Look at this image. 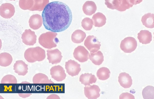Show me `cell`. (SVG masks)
I'll list each match as a JSON object with an SVG mask.
<instances>
[{"label":"cell","instance_id":"obj_1","mask_svg":"<svg viewBox=\"0 0 154 99\" xmlns=\"http://www.w3.org/2000/svg\"><path fill=\"white\" fill-rule=\"evenodd\" d=\"M43 25L47 30L60 32L67 29L72 20V14L69 7L58 1L47 4L42 13Z\"/></svg>","mask_w":154,"mask_h":99},{"label":"cell","instance_id":"obj_2","mask_svg":"<svg viewBox=\"0 0 154 99\" xmlns=\"http://www.w3.org/2000/svg\"><path fill=\"white\" fill-rule=\"evenodd\" d=\"M45 52L39 47H31L26 49L24 53V57L29 62L43 61L45 58Z\"/></svg>","mask_w":154,"mask_h":99},{"label":"cell","instance_id":"obj_3","mask_svg":"<svg viewBox=\"0 0 154 99\" xmlns=\"http://www.w3.org/2000/svg\"><path fill=\"white\" fill-rule=\"evenodd\" d=\"M57 33L56 32L49 31L43 33L38 38L39 44L44 47L51 49L57 46L59 41L56 37Z\"/></svg>","mask_w":154,"mask_h":99},{"label":"cell","instance_id":"obj_4","mask_svg":"<svg viewBox=\"0 0 154 99\" xmlns=\"http://www.w3.org/2000/svg\"><path fill=\"white\" fill-rule=\"evenodd\" d=\"M137 46V42L135 38L131 37L125 38L121 41L120 47L125 53H131L135 50Z\"/></svg>","mask_w":154,"mask_h":99},{"label":"cell","instance_id":"obj_5","mask_svg":"<svg viewBox=\"0 0 154 99\" xmlns=\"http://www.w3.org/2000/svg\"><path fill=\"white\" fill-rule=\"evenodd\" d=\"M84 44L91 52H97L101 45L100 42L94 35L88 36L85 41Z\"/></svg>","mask_w":154,"mask_h":99},{"label":"cell","instance_id":"obj_6","mask_svg":"<svg viewBox=\"0 0 154 99\" xmlns=\"http://www.w3.org/2000/svg\"><path fill=\"white\" fill-rule=\"evenodd\" d=\"M90 55L88 51L82 46H79L75 48L73 53L74 58L81 62L87 61L89 58Z\"/></svg>","mask_w":154,"mask_h":99},{"label":"cell","instance_id":"obj_7","mask_svg":"<svg viewBox=\"0 0 154 99\" xmlns=\"http://www.w3.org/2000/svg\"><path fill=\"white\" fill-rule=\"evenodd\" d=\"M65 66L66 72L72 77L78 75L81 70L80 65L71 59L66 62Z\"/></svg>","mask_w":154,"mask_h":99},{"label":"cell","instance_id":"obj_8","mask_svg":"<svg viewBox=\"0 0 154 99\" xmlns=\"http://www.w3.org/2000/svg\"><path fill=\"white\" fill-rule=\"evenodd\" d=\"M50 71L52 78L57 81H62L65 79L66 77L65 70L60 65L52 67Z\"/></svg>","mask_w":154,"mask_h":99},{"label":"cell","instance_id":"obj_9","mask_svg":"<svg viewBox=\"0 0 154 99\" xmlns=\"http://www.w3.org/2000/svg\"><path fill=\"white\" fill-rule=\"evenodd\" d=\"M36 38L35 32L30 29L25 30L21 36L23 43L29 46H33L36 43Z\"/></svg>","mask_w":154,"mask_h":99},{"label":"cell","instance_id":"obj_10","mask_svg":"<svg viewBox=\"0 0 154 99\" xmlns=\"http://www.w3.org/2000/svg\"><path fill=\"white\" fill-rule=\"evenodd\" d=\"M84 89L85 95L88 99H96L100 96V89L97 85L86 86Z\"/></svg>","mask_w":154,"mask_h":99},{"label":"cell","instance_id":"obj_11","mask_svg":"<svg viewBox=\"0 0 154 99\" xmlns=\"http://www.w3.org/2000/svg\"><path fill=\"white\" fill-rule=\"evenodd\" d=\"M47 59L49 63L57 64L60 63L63 57L61 52L57 49L48 50L47 51Z\"/></svg>","mask_w":154,"mask_h":99},{"label":"cell","instance_id":"obj_12","mask_svg":"<svg viewBox=\"0 0 154 99\" xmlns=\"http://www.w3.org/2000/svg\"><path fill=\"white\" fill-rule=\"evenodd\" d=\"M15 12V8L11 4L5 3L2 4L0 7V15L5 18H10L13 16Z\"/></svg>","mask_w":154,"mask_h":99},{"label":"cell","instance_id":"obj_13","mask_svg":"<svg viewBox=\"0 0 154 99\" xmlns=\"http://www.w3.org/2000/svg\"><path fill=\"white\" fill-rule=\"evenodd\" d=\"M118 81L120 85L124 88L131 87L132 84V80L129 75L125 72L120 73L118 77Z\"/></svg>","mask_w":154,"mask_h":99},{"label":"cell","instance_id":"obj_14","mask_svg":"<svg viewBox=\"0 0 154 99\" xmlns=\"http://www.w3.org/2000/svg\"><path fill=\"white\" fill-rule=\"evenodd\" d=\"M29 23L31 28L34 30H37L42 25L43 23L42 17L38 14L33 15L30 16Z\"/></svg>","mask_w":154,"mask_h":99},{"label":"cell","instance_id":"obj_15","mask_svg":"<svg viewBox=\"0 0 154 99\" xmlns=\"http://www.w3.org/2000/svg\"><path fill=\"white\" fill-rule=\"evenodd\" d=\"M13 67L14 72L19 75L24 76L28 72V65L22 60L16 61Z\"/></svg>","mask_w":154,"mask_h":99},{"label":"cell","instance_id":"obj_16","mask_svg":"<svg viewBox=\"0 0 154 99\" xmlns=\"http://www.w3.org/2000/svg\"><path fill=\"white\" fill-rule=\"evenodd\" d=\"M137 38L140 42L143 44H149L152 41V33L148 30H141L137 34Z\"/></svg>","mask_w":154,"mask_h":99},{"label":"cell","instance_id":"obj_17","mask_svg":"<svg viewBox=\"0 0 154 99\" xmlns=\"http://www.w3.org/2000/svg\"><path fill=\"white\" fill-rule=\"evenodd\" d=\"M97 78L92 73H85L82 74L79 78V81L85 86L90 85V84L95 83Z\"/></svg>","mask_w":154,"mask_h":99},{"label":"cell","instance_id":"obj_18","mask_svg":"<svg viewBox=\"0 0 154 99\" xmlns=\"http://www.w3.org/2000/svg\"><path fill=\"white\" fill-rule=\"evenodd\" d=\"M92 19L93 22V25L95 27H102L106 22V17L100 13H97L94 14Z\"/></svg>","mask_w":154,"mask_h":99},{"label":"cell","instance_id":"obj_19","mask_svg":"<svg viewBox=\"0 0 154 99\" xmlns=\"http://www.w3.org/2000/svg\"><path fill=\"white\" fill-rule=\"evenodd\" d=\"M32 81L34 84H54L51 80L48 79V76L44 74L38 73L33 77Z\"/></svg>","mask_w":154,"mask_h":99},{"label":"cell","instance_id":"obj_20","mask_svg":"<svg viewBox=\"0 0 154 99\" xmlns=\"http://www.w3.org/2000/svg\"><path fill=\"white\" fill-rule=\"evenodd\" d=\"M141 21L143 24L148 28H154V14L150 13L144 14L142 16Z\"/></svg>","mask_w":154,"mask_h":99},{"label":"cell","instance_id":"obj_21","mask_svg":"<svg viewBox=\"0 0 154 99\" xmlns=\"http://www.w3.org/2000/svg\"><path fill=\"white\" fill-rule=\"evenodd\" d=\"M89 58L90 60L95 65H100L104 61L103 54L100 51L91 52Z\"/></svg>","mask_w":154,"mask_h":99},{"label":"cell","instance_id":"obj_22","mask_svg":"<svg viewBox=\"0 0 154 99\" xmlns=\"http://www.w3.org/2000/svg\"><path fill=\"white\" fill-rule=\"evenodd\" d=\"M86 36L85 33L81 30H77L72 34L71 40L75 43H80L82 42Z\"/></svg>","mask_w":154,"mask_h":99},{"label":"cell","instance_id":"obj_23","mask_svg":"<svg viewBox=\"0 0 154 99\" xmlns=\"http://www.w3.org/2000/svg\"><path fill=\"white\" fill-rule=\"evenodd\" d=\"M13 61L11 55L7 52H2L0 54V65L6 67L10 65Z\"/></svg>","mask_w":154,"mask_h":99},{"label":"cell","instance_id":"obj_24","mask_svg":"<svg viewBox=\"0 0 154 99\" xmlns=\"http://www.w3.org/2000/svg\"><path fill=\"white\" fill-rule=\"evenodd\" d=\"M110 72L107 68L103 67L99 68L97 72V76L101 80L107 79L110 77Z\"/></svg>","mask_w":154,"mask_h":99},{"label":"cell","instance_id":"obj_25","mask_svg":"<svg viewBox=\"0 0 154 99\" xmlns=\"http://www.w3.org/2000/svg\"><path fill=\"white\" fill-rule=\"evenodd\" d=\"M144 99H154V87L148 86L145 87L142 92Z\"/></svg>","mask_w":154,"mask_h":99},{"label":"cell","instance_id":"obj_26","mask_svg":"<svg viewBox=\"0 0 154 99\" xmlns=\"http://www.w3.org/2000/svg\"><path fill=\"white\" fill-rule=\"evenodd\" d=\"M96 7L95 4L93 5L92 3H86L83 6V10L84 13L87 15L91 16L95 13Z\"/></svg>","mask_w":154,"mask_h":99},{"label":"cell","instance_id":"obj_27","mask_svg":"<svg viewBox=\"0 0 154 99\" xmlns=\"http://www.w3.org/2000/svg\"><path fill=\"white\" fill-rule=\"evenodd\" d=\"M82 26L86 30H90L91 29L93 25L92 19L89 18H84L81 22Z\"/></svg>","mask_w":154,"mask_h":99},{"label":"cell","instance_id":"obj_28","mask_svg":"<svg viewBox=\"0 0 154 99\" xmlns=\"http://www.w3.org/2000/svg\"><path fill=\"white\" fill-rule=\"evenodd\" d=\"M1 83V84H16L17 81L15 77L11 75H8L4 76L2 79Z\"/></svg>","mask_w":154,"mask_h":99},{"label":"cell","instance_id":"obj_29","mask_svg":"<svg viewBox=\"0 0 154 99\" xmlns=\"http://www.w3.org/2000/svg\"><path fill=\"white\" fill-rule=\"evenodd\" d=\"M120 99H134V96L131 93L126 92L122 94L119 96Z\"/></svg>","mask_w":154,"mask_h":99},{"label":"cell","instance_id":"obj_30","mask_svg":"<svg viewBox=\"0 0 154 99\" xmlns=\"http://www.w3.org/2000/svg\"><path fill=\"white\" fill-rule=\"evenodd\" d=\"M130 3L132 5H136L141 2L143 0H129Z\"/></svg>","mask_w":154,"mask_h":99},{"label":"cell","instance_id":"obj_31","mask_svg":"<svg viewBox=\"0 0 154 99\" xmlns=\"http://www.w3.org/2000/svg\"><path fill=\"white\" fill-rule=\"evenodd\" d=\"M10 0V1H12V0H13V1H15V0Z\"/></svg>","mask_w":154,"mask_h":99},{"label":"cell","instance_id":"obj_32","mask_svg":"<svg viewBox=\"0 0 154 99\" xmlns=\"http://www.w3.org/2000/svg\"><path fill=\"white\" fill-rule=\"evenodd\" d=\"M153 34H154V32L153 33Z\"/></svg>","mask_w":154,"mask_h":99}]
</instances>
